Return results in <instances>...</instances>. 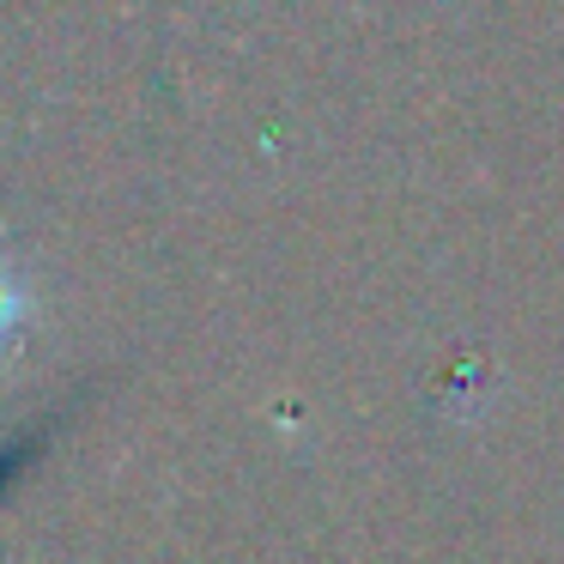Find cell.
<instances>
[{
  "mask_svg": "<svg viewBox=\"0 0 564 564\" xmlns=\"http://www.w3.org/2000/svg\"><path fill=\"white\" fill-rule=\"evenodd\" d=\"M25 316H31V292H25V280H19L13 261L0 256V352H7V346L19 340Z\"/></svg>",
  "mask_w": 564,
  "mask_h": 564,
  "instance_id": "6da1fadb",
  "label": "cell"
}]
</instances>
